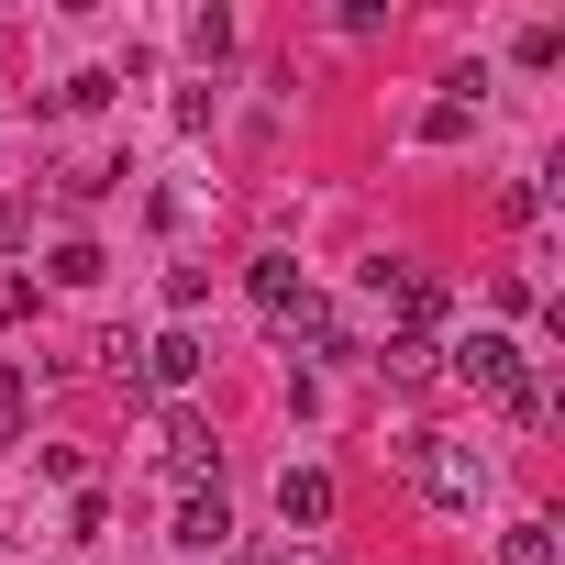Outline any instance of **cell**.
Instances as JSON below:
<instances>
[{"mask_svg":"<svg viewBox=\"0 0 565 565\" xmlns=\"http://www.w3.org/2000/svg\"><path fill=\"white\" fill-rule=\"evenodd\" d=\"M244 300H255V311H266L277 333H289V322H300V311H311L322 289L300 277V255H255V266H244Z\"/></svg>","mask_w":565,"mask_h":565,"instance_id":"cell-4","label":"cell"},{"mask_svg":"<svg viewBox=\"0 0 565 565\" xmlns=\"http://www.w3.org/2000/svg\"><path fill=\"white\" fill-rule=\"evenodd\" d=\"M366 300H377L399 333H422V344L444 333V277H422V266H388V255H377V266H366Z\"/></svg>","mask_w":565,"mask_h":565,"instance_id":"cell-3","label":"cell"},{"mask_svg":"<svg viewBox=\"0 0 565 565\" xmlns=\"http://www.w3.org/2000/svg\"><path fill=\"white\" fill-rule=\"evenodd\" d=\"M100 266H111L100 244H56V255H45V277H56V289H100Z\"/></svg>","mask_w":565,"mask_h":565,"instance_id":"cell-12","label":"cell"},{"mask_svg":"<svg viewBox=\"0 0 565 565\" xmlns=\"http://www.w3.org/2000/svg\"><path fill=\"white\" fill-rule=\"evenodd\" d=\"M388 455L422 477V499H433V510H477V499H488V455H477V444H444V433H399Z\"/></svg>","mask_w":565,"mask_h":565,"instance_id":"cell-2","label":"cell"},{"mask_svg":"<svg viewBox=\"0 0 565 565\" xmlns=\"http://www.w3.org/2000/svg\"><path fill=\"white\" fill-rule=\"evenodd\" d=\"M23 399H34V388H23V366H0V444L23 433Z\"/></svg>","mask_w":565,"mask_h":565,"instance_id":"cell-15","label":"cell"},{"mask_svg":"<svg viewBox=\"0 0 565 565\" xmlns=\"http://www.w3.org/2000/svg\"><path fill=\"white\" fill-rule=\"evenodd\" d=\"M56 100H67V111H100V100H111V67H78V78H67Z\"/></svg>","mask_w":565,"mask_h":565,"instance_id":"cell-14","label":"cell"},{"mask_svg":"<svg viewBox=\"0 0 565 565\" xmlns=\"http://www.w3.org/2000/svg\"><path fill=\"white\" fill-rule=\"evenodd\" d=\"M211 455H222V444H211V422H200L189 399H167V411H156V466L200 488V477H211Z\"/></svg>","mask_w":565,"mask_h":565,"instance_id":"cell-5","label":"cell"},{"mask_svg":"<svg viewBox=\"0 0 565 565\" xmlns=\"http://www.w3.org/2000/svg\"><path fill=\"white\" fill-rule=\"evenodd\" d=\"M499 565H554V521H510L499 532Z\"/></svg>","mask_w":565,"mask_h":565,"instance_id":"cell-13","label":"cell"},{"mask_svg":"<svg viewBox=\"0 0 565 565\" xmlns=\"http://www.w3.org/2000/svg\"><path fill=\"white\" fill-rule=\"evenodd\" d=\"M23 311H34V277H0V333H12Z\"/></svg>","mask_w":565,"mask_h":565,"instance_id":"cell-16","label":"cell"},{"mask_svg":"<svg viewBox=\"0 0 565 565\" xmlns=\"http://www.w3.org/2000/svg\"><path fill=\"white\" fill-rule=\"evenodd\" d=\"M222 565H255V554H222Z\"/></svg>","mask_w":565,"mask_h":565,"instance_id":"cell-19","label":"cell"},{"mask_svg":"<svg viewBox=\"0 0 565 565\" xmlns=\"http://www.w3.org/2000/svg\"><path fill=\"white\" fill-rule=\"evenodd\" d=\"M444 366H455L466 388H488L510 422H543V377H532V355H521L510 333H466V344H444Z\"/></svg>","mask_w":565,"mask_h":565,"instance_id":"cell-1","label":"cell"},{"mask_svg":"<svg viewBox=\"0 0 565 565\" xmlns=\"http://www.w3.org/2000/svg\"><path fill=\"white\" fill-rule=\"evenodd\" d=\"M277 565H322V554H277Z\"/></svg>","mask_w":565,"mask_h":565,"instance_id":"cell-18","label":"cell"},{"mask_svg":"<svg viewBox=\"0 0 565 565\" xmlns=\"http://www.w3.org/2000/svg\"><path fill=\"white\" fill-rule=\"evenodd\" d=\"M277 521H289V532H322V521H333V477H322V466H289V477H277Z\"/></svg>","mask_w":565,"mask_h":565,"instance_id":"cell-7","label":"cell"},{"mask_svg":"<svg viewBox=\"0 0 565 565\" xmlns=\"http://www.w3.org/2000/svg\"><path fill=\"white\" fill-rule=\"evenodd\" d=\"M34 233V200H0V244H23Z\"/></svg>","mask_w":565,"mask_h":565,"instance_id":"cell-17","label":"cell"},{"mask_svg":"<svg viewBox=\"0 0 565 565\" xmlns=\"http://www.w3.org/2000/svg\"><path fill=\"white\" fill-rule=\"evenodd\" d=\"M134 366H145V388H167V399H189V388H200V366H211V344H200L189 322H167V333H156V344H145Z\"/></svg>","mask_w":565,"mask_h":565,"instance_id":"cell-6","label":"cell"},{"mask_svg":"<svg viewBox=\"0 0 565 565\" xmlns=\"http://www.w3.org/2000/svg\"><path fill=\"white\" fill-rule=\"evenodd\" d=\"M377 366H388L399 388H422V377L444 366V344H422V333H388V344H377Z\"/></svg>","mask_w":565,"mask_h":565,"instance_id":"cell-11","label":"cell"},{"mask_svg":"<svg viewBox=\"0 0 565 565\" xmlns=\"http://www.w3.org/2000/svg\"><path fill=\"white\" fill-rule=\"evenodd\" d=\"M178 543H189V554H233V510H222V488H189V499H178Z\"/></svg>","mask_w":565,"mask_h":565,"instance_id":"cell-8","label":"cell"},{"mask_svg":"<svg viewBox=\"0 0 565 565\" xmlns=\"http://www.w3.org/2000/svg\"><path fill=\"white\" fill-rule=\"evenodd\" d=\"M466 134H477V78H455V89L422 111V145H466Z\"/></svg>","mask_w":565,"mask_h":565,"instance_id":"cell-9","label":"cell"},{"mask_svg":"<svg viewBox=\"0 0 565 565\" xmlns=\"http://www.w3.org/2000/svg\"><path fill=\"white\" fill-rule=\"evenodd\" d=\"M289 344H311V355H355V333H344V311H333V300H311V311L289 322Z\"/></svg>","mask_w":565,"mask_h":565,"instance_id":"cell-10","label":"cell"}]
</instances>
